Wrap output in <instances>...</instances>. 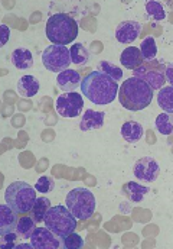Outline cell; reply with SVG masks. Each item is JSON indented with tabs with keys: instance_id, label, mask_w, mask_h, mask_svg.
Masks as SVG:
<instances>
[{
	"instance_id": "cell-5",
	"label": "cell",
	"mask_w": 173,
	"mask_h": 249,
	"mask_svg": "<svg viewBox=\"0 0 173 249\" xmlns=\"http://www.w3.org/2000/svg\"><path fill=\"white\" fill-rule=\"evenodd\" d=\"M65 206L77 219L87 220L95 212V197L88 188L77 187L66 194Z\"/></svg>"
},
{
	"instance_id": "cell-2",
	"label": "cell",
	"mask_w": 173,
	"mask_h": 249,
	"mask_svg": "<svg viewBox=\"0 0 173 249\" xmlns=\"http://www.w3.org/2000/svg\"><path fill=\"white\" fill-rule=\"evenodd\" d=\"M155 96V90L142 78L130 77L127 78L118 90L120 105L131 112H139L150 106Z\"/></svg>"
},
{
	"instance_id": "cell-9",
	"label": "cell",
	"mask_w": 173,
	"mask_h": 249,
	"mask_svg": "<svg viewBox=\"0 0 173 249\" xmlns=\"http://www.w3.org/2000/svg\"><path fill=\"white\" fill-rule=\"evenodd\" d=\"M82 107L84 99L77 91L62 93L55 102V109L61 118H77L81 115Z\"/></svg>"
},
{
	"instance_id": "cell-30",
	"label": "cell",
	"mask_w": 173,
	"mask_h": 249,
	"mask_svg": "<svg viewBox=\"0 0 173 249\" xmlns=\"http://www.w3.org/2000/svg\"><path fill=\"white\" fill-rule=\"evenodd\" d=\"M54 187H55V181H54V178L49 177V176L41 177V178L36 181V184H35L36 191L41 193V194H48V193H51V191L54 190Z\"/></svg>"
},
{
	"instance_id": "cell-18",
	"label": "cell",
	"mask_w": 173,
	"mask_h": 249,
	"mask_svg": "<svg viewBox=\"0 0 173 249\" xmlns=\"http://www.w3.org/2000/svg\"><path fill=\"white\" fill-rule=\"evenodd\" d=\"M143 135H144L143 126L136 121H128L121 126V136L130 143L139 142L143 138Z\"/></svg>"
},
{
	"instance_id": "cell-34",
	"label": "cell",
	"mask_w": 173,
	"mask_h": 249,
	"mask_svg": "<svg viewBox=\"0 0 173 249\" xmlns=\"http://www.w3.org/2000/svg\"><path fill=\"white\" fill-rule=\"evenodd\" d=\"M15 248L23 249V248H33V247H32V244H22V245H16Z\"/></svg>"
},
{
	"instance_id": "cell-29",
	"label": "cell",
	"mask_w": 173,
	"mask_h": 249,
	"mask_svg": "<svg viewBox=\"0 0 173 249\" xmlns=\"http://www.w3.org/2000/svg\"><path fill=\"white\" fill-rule=\"evenodd\" d=\"M84 247V239L77 235L75 232L69 233L68 236L61 239V248L65 249H79Z\"/></svg>"
},
{
	"instance_id": "cell-20",
	"label": "cell",
	"mask_w": 173,
	"mask_h": 249,
	"mask_svg": "<svg viewBox=\"0 0 173 249\" xmlns=\"http://www.w3.org/2000/svg\"><path fill=\"white\" fill-rule=\"evenodd\" d=\"M123 190H124L126 196H127L131 201H134V203L142 201V200L144 198V196L149 193V188H147V187L142 186V184H139V183H134V181H128L126 186L123 187Z\"/></svg>"
},
{
	"instance_id": "cell-28",
	"label": "cell",
	"mask_w": 173,
	"mask_h": 249,
	"mask_svg": "<svg viewBox=\"0 0 173 249\" xmlns=\"http://www.w3.org/2000/svg\"><path fill=\"white\" fill-rule=\"evenodd\" d=\"M97 71L104 72L106 75H109L110 78H113L114 81H120L123 78V70L120 67H115L114 64L109 61H100L97 65Z\"/></svg>"
},
{
	"instance_id": "cell-27",
	"label": "cell",
	"mask_w": 173,
	"mask_h": 249,
	"mask_svg": "<svg viewBox=\"0 0 173 249\" xmlns=\"http://www.w3.org/2000/svg\"><path fill=\"white\" fill-rule=\"evenodd\" d=\"M146 15L156 22H160L166 18V12H165L163 4L159 1H153V0L146 3Z\"/></svg>"
},
{
	"instance_id": "cell-22",
	"label": "cell",
	"mask_w": 173,
	"mask_h": 249,
	"mask_svg": "<svg viewBox=\"0 0 173 249\" xmlns=\"http://www.w3.org/2000/svg\"><path fill=\"white\" fill-rule=\"evenodd\" d=\"M35 225H36V222H35V219L32 216L31 217L29 216L20 217L19 222H17V226H16V233L23 239H31L35 229H36Z\"/></svg>"
},
{
	"instance_id": "cell-31",
	"label": "cell",
	"mask_w": 173,
	"mask_h": 249,
	"mask_svg": "<svg viewBox=\"0 0 173 249\" xmlns=\"http://www.w3.org/2000/svg\"><path fill=\"white\" fill-rule=\"evenodd\" d=\"M17 233L16 232H10V233H6V235H1V244H0V248H15V241L17 239Z\"/></svg>"
},
{
	"instance_id": "cell-11",
	"label": "cell",
	"mask_w": 173,
	"mask_h": 249,
	"mask_svg": "<svg viewBox=\"0 0 173 249\" xmlns=\"http://www.w3.org/2000/svg\"><path fill=\"white\" fill-rule=\"evenodd\" d=\"M31 244L36 249H58L61 248V238H58L47 226L36 228L31 238Z\"/></svg>"
},
{
	"instance_id": "cell-12",
	"label": "cell",
	"mask_w": 173,
	"mask_h": 249,
	"mask_svg": "<svg viewBox=\"0 0 173 249\" xmlns=\"http://www.w3.org/2000/svg\"><path fill=\"white\" fill-rule=\"evenodd\" d=\"M142 34V23L137 20H124L115 28V39L120 44H131Z\"/></svg>"
},
{
	"instance_id": "cell-4",
	"label": "cell",
	"mask_w": 173,
	"mask_h": 249,
	"mask_svg": "<svg viewBox=\"0 0 173 249\" xmlns=\"http://www.w3.org/2000/svg\"><path fill=\"white\" fill-rule=\"evenodd\" d=\"M36 198V188L25 181H15L4 191L6 203L17 213L32 212Z\"/></svg>"
},
{
	"instance_id": "cell-3",
	"label": "cell",
	"mask_w": 173,
	"mask_h": 249,
	"mask_svg": "<svg viewBox=\"0 0 173 249\" xmlns=\"http://www.w3.org/2000/svg\"><path fill=\"white\" fill-rule=\"evenodd\" d=\"M79 28L77 20L66 13H55L52 15L45 26L47 38L54 45H68L72 44L78 36Z\"/></svg>"
},
{
	"instance_id": "cell-26",
	"label": "cell",
	"mask_w": 173,
	"mask_h": 249,
	"mask_svg": "<svg viewBox=\"0 0 173 249\" xmlns=\"http://www.w3.org/2000/svg\"><path fill=\"white\" fill-rule=\"evenodd\" d=\"M156 129L159 133L165 135V136H169L173 135V113H160L157 118H156Z\"/></svg>"
},
{
	"instance_id": "cell-6",
	"label": "cell",
	"mask_w": 173,
	"mask_h": 249,
	"mask_svg": "<svg viewBox=\"0 0 173 249\" xmlns=\"http://www.w3.org/2000/svg\"><path fill=\"white\" fill-rule=\"evenodd\" d=\"M45 226L51 229L58 238H65L77 229V217L66 206H51L45 216Z\"/></svg>"
},
{
	"instance_id": "cell-7",
	"label": "cell",
	"mask_w": 173,
	"mask_h": 249,
	"mask_svg": "<svg viewBox=\"0 0 173 249\" xmlns=\"http://www.w3.org/2000/svg\"><path fill=\"white\" fill-rule=\"evenodd\" d=\"M133 77L142 78L153 90H160L166 83V65L160 60L144 61L137 70L133 71Z\"/></svg>"
},
{
	"instance_id": "cell-10",
	"label": "cell",
	"mask_w": 173,
	"mask_h": 249,
	"mask_svg": "<svg viewBox=\"0 0 173 249\" xmlns=\"http://www.w3.org/2000/svg\"><path fill=\"white\" fill-rule=\"evenodd\" d=\"M133 173L136 178L142 183H155L160 174V168L155 158L143 157L134 164Z\"/></svg>"
},
{
	"instance_id": "cell-8",
	"label": "cell",
	"mask_w": 173,
	"mask_h": 249,
	"mask_svg": "<svg viewBox=\"0 0 173 249\" xmlns=\"http://www.w3.org/2000/svg\"><path fill=\"white\" fill-rule=\"evenodd\" d=\"M71 51L65 45H49L42 53V64L51 72H62L69 68Z\"/></svg>"
},
{
	"instance_id": "cell-1",
	"label": "cell",
	"mask_w": 173,
	"mask_h": 249,
	"mask_svg": "<svg viewBox=\"0 0 173 249\" xmlns=\"http://www.w3.org/2000/svg\"><path fill=\"white\" fill-rule=\"evenodd\" d=\"M118 83L100 71H93L81 81V93L94 105L104 106L118 97Z\"/></svg>"
},
{
	"instance_id": "cell-14",
	"label": "cell",
	"mask_w": 173,
	"mask_h": 249,
	"mask_svg": "<svg viewBox=\"0 0 173 249\" xmlns=\"http://www.w3.org/2000/svg\"><path fill=\"white\" fill-rule=\"evenodd\" d=\"M57 84L63 93L74 91V90H77L81 86V75H79L78 71L68 68V70H65V71L58 74Z\"/></svg>"
},
{
	"instance_id": "cell-13",
	"label": "cell",
	"mask_w": 173,
	"mask_h": 249,
	"mask_svg": "<svg viewBox=\"0 0 173 249\" xmlns=\"http://www.w3.org/2000/svg\"><path fill=\"white\" fill-rule=\"evenodd\" d=\"M19 217L17 212L13 210L7 203L0 206V235H6L10 232H16Z\"/></svg>"
},
{
	"instance_id": "cell-24",
	"label": "cell",
	"mask_w": 173,
	"mask_h": 249,
	"mask_svg": "<svg viewBox=\"0 0 173 249\" xmlns=\"http://www.w3.org/2000/svg\"><path fill=\"white\" fill-rule=\"evenodd\" d=\"M71 61L77 65H85L90 61V51L82 44H72L71 48Z\"/></svg>"
},
{
	"instance_id": "cell-16",
	"label": "cell",
	"mask_w": 173,
	"mask_h": 249,
	"mask_svg": "<svg viewBox=\"0 0 173 249\" xmlns=\"http://www.w3.org/2000/svg\"><path fill=\"white\" fill-rule=\"evenodd\" d=\"M106 115L104 112H97V110H87L79 122V129L82 132H88V130H95V129H101L104 124Z\"/></svg>"
},
{
	"instance_id": "cell-33",
	"label": "cell",
	"mask_w": 173,
	"mask_h": 249,
	"mask_svg": "<svg viewBox=\"0 0 173 249\" xmlns=\"http://www.w3.org/2000/svg\"><path fill=\"white\" fill-rule=\"evenodd\" d=\"M166 81L173 87V62L166 65Z\"/></svg>"
},
{
	"instance_id": "cell-21",
	"label": "cell",
	"mask_w": 173,
	"mask_h": 249,
	"mask_svg": "<svg viewBox=\"0 0 173 249\" xmlns=\"http://www.w3.org/2000/svg\"><path fill=\"white\" fill-rule=\"evenodd\" d=\"M157 105L159 107L166 112L173 113V87L172 86H165L159 90L157 94Z\"/></svg>"
},
{
	"instance_id": "cell-23",
	"label": "cell",
	"mask_w": 173,
	"mask_h": 249,
	"mask_svg": "<svg viewBox=\"0 0 173 249\" xmlns=\"http://www.w3.org/2000/svg\"><path fill=\"white\" fill-rule=\"evenodd\" d=\"M49 209H51V200L47 197H38L32 209V217L35 219V222L36 223L44 222Z\"/></svg>"
},
{
	"instance_id": "cell-17",
	"label": "cell",
	"mask_w": 173,
	"mask_h": 249,
	"mask_svg": "<svg viewBox=\"0 0 173 249\" xmlns=\"http://www.w3.org/2000/svg\"><path fill=\"white\" fill-rule=\"evenodd\" d=\"M144 62L143 55L140 53V50L137 47H127L121 55H120V64L123 67H126L127 70H137L142 64Z\"/></svg>"
},
{
	"instance_id": "cell-25",
	"label": "cell",
	"mask_w": 173,
	"mask_h": 249,
	"mask_svg": "<svg viewBox=\"0 0 173 249\" xmlns=\"http://www.w3.org/2000/svg\"><path fill=\"white\" fill-rule=\"evenodd\" d=\"M140 53L143 55L144 61H152L156 60L157 55V45L153 36H147L143 39V42L140 44Z\"/></svg>"
},
{
	"instance_id": "cell-32",
	"label": "cell",
	"mask_w": 173,
	"mask_h": 249,
	"mask_svg": "<svg viewBox=\"0 0 173 249\" xmlns=\"http://www.w3.org/2000/svg\"><path fill=\"white\" fill-rule=\"evenodd\" d=\"M0 29H1V47H4L6 44H7V41H9V36H10V29H9V26L7 25H1L0 26Z\"/></svg>"
},
{
	"instance_id": "cell-19",
	"label": "cell",
	"mask_w": 173,
	"mask_h": 249,
	"mask_svg": "<svg viewBox=\"0 0 173 249\" xmlns=\"http://www.w3.org/2000/svg\"><path fill=\"white\" fill-rule=\"evenodd\" d=\"M12 64L17 70H28L33 67V55L26 48H17L12 53Z\"/></svg>"
},
{
	"instance_id": "cell-15",
	"label": "cell",
	"mask_w": 173,
	"mask_h": 249,
	"mask_svg": "<svg viewBox=\"0 0 173 249\" xmlns=\"http://www.w3.org/2000/svg\"><path fill=\"white\" fill-rule=\"evenodd\" d=\"M39 89H41V84H39L38 78H35L33 75H23L19 78V81L16 84L17 94L25 99L33 97L35 94H38Z\"/></svg>"
}]
</instances>
